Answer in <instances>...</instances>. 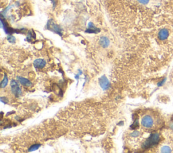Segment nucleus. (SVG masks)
Here are the masks:
<instances>
[{
  "mask_svg": "<svg viewBox=\"0 0 173 153\" xmlns=\"http://www.w3.org/2000/svg\"><path fill=\"white\" fill-rule=\"evenodd\" d=\"M154 120L151 116L149 115H145L141 120V125L146 128H151L154 126Z\"/></svg>",
  "mask_w": 173,
  "mask_h": 153,
  "instance_id": "obj_2",
  "label": "nucleus"
},
{
  "mask_svg": "<svg viewBox=\"0 0 173 153\" xmlns=\"http://www.w3.org/2000/svg\"><path fill=\"white\" fill-rule=\"evenodd\" d=\"M159 141L160 135L158 133L151 134V136H149V138L145 142V143L143 145V148H146V149L151 148V147L154 146V145L157 144L159 142Z\"/></svg>",
  "mask_w": 173,
  "mask_h": 153,
  "instance_id": "obj_1",
  "label": "nucleus"
},
{
  "mask_svg": "<svg viewBox=\"0 0 173 153\" xmlns=\"http://www.w3.org/2000/svg\"><path fill=\"white\" fill-rule=\"evenodd\" d=\"M51 1H52V2H53V5H54V4H55V2H54V0H51Z\"/></svg>",
  "mask_w": 173,
  "mask_h": 153,
  "instance_id": "obj_18",
  "label": "nucleus"
},
{
  "mask_svg": "<svg viewBox=\"0 0 173 153\" xmlns=\"http://www.w3.org/2000/svg\"><path fill=\"white\" fill-rule=\"evenodd\" d=\"M138 2H140L141 4H144V5H146V4H147L149 3V0H137Z\"/></svg>",
  "mask_w": 173,
  "mask_h": 153,
  "instance_id": "obj_14",
  "label": "nucleus"
},
{
  "mask_svg": "<svg viewBox=\"0 0 173 153\" xmlns=\"http://www.w3.org/2000/svg\"><path fill=\"white\" fill-rule=\"evenodd\" d=\"M98 30H100L99 29H98L95 26H94V24L93 23L90 22L88 25V29L86 30L87 33H98Z\"/></svg>",
  "mask_w": 173,
  "mask_h": 153,
  "instance_id": "obj_9",
  "label": "nucleus"
},
{
  "mask_svg": "<svg viewBox=\"0 0 173 153\" xmlns=\"http://www.w3.org/2000/svg\"><path fill=\"white\" fill-rule=\"evenodd\" d=\"M34 66L37 69H41V68H43V67L45 66L46 65V62L45 61L43 60V59H38L34 62Z\"/></svg>",
  "mask_w": 173,
  "mask_h": 153,
  "instance_id": "obj_7",
  "label": "nucleus"
},
{
  "mask_svg": "<svg viewBox=\"0 0 173 153\" xmlns=\"http://www.w3.org/2000/svg\"><path fill=\"white\" fill-rule=\"evenodd\" d=\"M138 135H139V132H135L133 133L132 134L133 136H135V137L138 136Z\"/></svg>",
  "mask_w": 173,
  "mask_h": 153,
  "instance_id": "obj_16",
  "label": "nucleus"
},
{
  "mask_svg": "<svg viewBox=\"0 0 173 153\" xmlns=\"http://www.w3.org/2000/svg\"><path fill=\"white\" fill-rule=\"evenodd\" d=\"M100 45L103 47L106 48V47H108V45L110 44V41H109V39H108L107 37H106V36H102V37H101V39H100Z\"/></svg>",
  "mask_w": 173,
  "mask_h": 153,
  "instance_id": "obj_8",
  "label": "nucleus"
},
{
  "mask_svg": "<svg viewBox=\"0 0 173 153\" xmlns=\"http://www.w3.org/2000/svg\"><path fill=\"white\" fill-rule=\"evenodd\" d=\"M170 127L172 129H173V121L170 124Z\"/></svg>",
  "mask_w": 173,
  "mask_h": 153,
  "instance_id": "obj_17",
  "label": "nucleus"
},
{
  "mask_svg": "<svg viewBox=\"0 0 173 153\" xmlns=\"http://www.w3.org/2000/svg\"><path fill=\"white\" fill-rule=\"evenodd\" d=\"M11 88H12V93H14L16 96H20L21 95V90L19 87L17 82L15 80H12L11 82Z\"/></svg>",
  "mask_w": 173,
  "mask_h": 153,
  "instance_id": "obj_4",
  "label": "nucleus"
},
{
  "mask_svg": "<svg viewBox=\"0 0 173 153\" xmlns=\"http://www.w3.org/2000/svg\"><path fill=\"white\" fill-rule=\"evenodd\" d=\"M47 28L50 30H52L53 31V32H55V33H58V35H62V29H61V28H60L58 25H57L52 20L48 21Z\"/></svg>",
  "mask_w": 173,
  "mask_h": 153,
  "instance_id": "obj_3",
  "label": "nucleus"
},
{
  "mask_svg": "<svg viewBox=\"0 0 173 153\" xmlns=\"http://www.w3.org/2000/svg\"><path fill=\"white\" fill-rule=\"evenodd\" d=\"M8 82V80L7 76H5L4 80H3V81L2 82V84H1V85H2V88H4V87H5V86L7 85Z\"/></svg>",
  "mask_w": 173,
  "mask_h": 153,
  "instance_id": "obj_11",
  "label": "nucleus"
},
{
  "mask_svg": "<svg viewBox=\"0 0 173 153\" xmlns=\"http://www.w3.org/2000/svg\"><path fill=\"white\" fill-rule=\"evenodd\" d=\"M40 147V144H34L33 145V146H31V148H29V151H34V150H37L38 148H39Z\"/></svg>",
  "mask_w": 173,
  "mask_h": 153,
  "instance_id": "obj_12",
  "label": "nucleus"
},
{
  "mask_svg": "<svg viewBox=\"0 0 173 153\" xmlns=\"http://www.w3.org/2000/svg\"><path fill=\"white\" fill-rule=\"evenodd\" d=\"M8 39L9 41L11 42V43H14V42H15V38H14V36H9Z\"/></svg>",
  "mask_w": 173,
  "mask_h": 153,
  "instance_id": "obj_15",
  "label": "nucleus"
},
{
  "mask_svg": "<svg viewBox=\"0 0 173 153\" xmlns=\"http://www.w3.org/2000/svg\"><path fill=\"white\" fill-rule=\"evenodd\" d=\"M18 79L19 82L22 84V85H24V86H31V82H30L29 80L26 79V78H24L22 77H18Z\"/></svg>",
  "mask_w": 173,
  "mask_h": 153,
  "instance_id": "obj_10",
  "label": "nucleus"
},
{
  "mask_svg": "<svg viewBox=\"0 0 173 153\" xmlns=\"http://www.w3.org/2000/svg\"><path fill=\"white\" fill-rule=\"evenodd\" d=\"M161 151L162 152H171V150L168 146H163L161 149Z\"/></svg>",
  "mask_w": 173,
  "mask_h": 153,
  "instance_id": "obj_13",
  "label": "nucleus"
},
{
  "mask_svg": "<svg viewBox=\"0 0 173 153\" xmlns=\"http://www.w3.org/2000/svg\"><path fill=\"white\" fill-rule=\"evenodd\" d=\"M169 36V31L166 28H162L160 30L158 33V38L161 41H165L168 39Z\"/></svg>",
  "mask_w": 173,
  "mask_h": 153,
  "instance_id": "obj_5",
  "label": "nucleus"
},
{
  "mask_svg": "<svg viewBox=\"0 0 173 153\" xmlns=\"http://www.w3.org/2000/svg\"><path fill=\"white\" fill-rule=\"evenodd\" d=\"M100 84L103 90H107L110 86V83L108 78L105 76H102L100 79Z\"/></svg>",
  "mask_w": 173,
  "mask_h": 153,
  "instance_id": "obj_6",
  "label": "nucleus"
}]
</instances>
